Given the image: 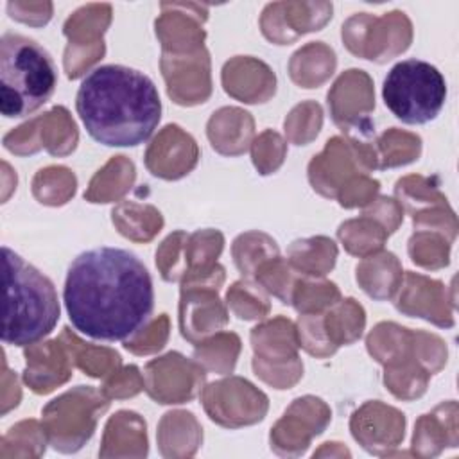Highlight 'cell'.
<instances>
[{
    "instance_id": "1",
    "label": "cell",
    "mask_w": 459,
    "mask_h": 459,
    "mask_svg": "<svg viewBox=\"0 0 459 459\" xmlns=\"http://www.w3.org/2000/svg\"><path fill=\"white\" fill-rule=\"evenodd\" d=\"M63 303L79 333L95 341H126L152 314V278L133 251L97 246L70 264Z\"/></svg>"
},
{
    "instance_id": "2",
    "label": "cell",
    "mask_w": 459,
    "mask_h": 459,
    "mask_svg": "<svg viewBox=\"0 0 459 459\" xmlns=\"http://www.w3.org/2000/svg\"><path fill=\"white\" fill-rule=\"evenodd\" d=\"M75 109L95 142L106 147H136L156 131L161 99L143 72L126 65H102L81 81Z\"/></svg>"
},
{
    "instance_id": "3",
    "label": "cell",
    "mask_w": 459,
    "mask_h": 459,
    "mask_svg": "<svg viewBox=\"0 0 459 459\" xmlns=\"http://www.w3.org/2000/svg\"><path fill=\"white\" fill-rule=\"evenodd\" d=\"M4 326L2 342L29 346L47 337L57 325L61 307L48 276L14 249L4 246Z\"/></svg>"
},
{
    "instance_id": "4",
    "label": "cell",
    "mask_w": 459,
    "mask_h": 459,
    "mask_svg": "<svg viewBox=\"0 0 459 459\" xmlns=\"http://www.w3.org/2000/svg\"><path fill=\"white\" fill-rule=\"evenodd\" d=\"M57 70L50 54L34 39L5 32L0 39V113L23 118L54 93Z\"/></svg>"
},
{
    "instance_id": "5",
    "label": "cell",
    "mask_w": 459,
    "mask_h": 459,
    "mask_svg": "<svg viewBox=\"0 0 459 459\" xmlns=\"http://www.w3.org/2000/svg\"><path fill=\"white\" fill-rule=\"evenodd\" d=\"M448 95L443 74L416 57L398 61L385 75L382 99L385 108L403 124L421 126L434 120Z\"/></svg>"
}]
</instances>
